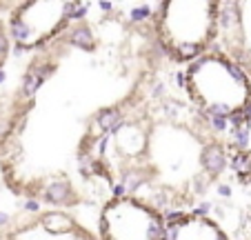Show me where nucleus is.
<instances>
[{
	"label": "nucleus",
	"instance_id": "nucleus-1",
	"mask_svg": "<svg viewBox=\"0 0 251 240\" xmlns=\"http://www.w3.org/2000/svg\"><path fill=\"white\" fill-rule=\"evenodd\" d=\"M202 162H204V167H207L209 174L216 176V174H220V171L225 169V165H227V158H225V151L220 149L218 145H213V147H209V149L204 151Z\"/></svg>",
	"mask_w": 251,
	"mask_h": 240
},
{
	"label": "nucleus",
	"instance_id": "nucleus-2",
	"mask_svg": "<svg viewBox=\"0 0 251 240\" xmlns=\"http://www.w3.org/2000/svg\"><path fill=\"white\" fill-rule=\"evenodd\" d=\"M69 43L76 45V47H89V45L94 43V36H91L89 27H85V25H78L76 29H71Z\"/></svg>",
	"mask_w": 251,
	"mask_h": 240
},
{
	"label": "nucleus",
	"instance_id": "nucleus-3",
	"mask_svg": "<svg viewBox=\"0 0 251 240\" xmlns=\"http://www.w3.org/2000/svg\"><path fill=\"white\" fill-rule=\"evenodd\" d=\"M120 120H123V113H120L118 109H107V111L98 118V125L104 129V132H111L114 127L120 125Z\"/></svg>",
	"mask_w": 251,
	"mask_h": 240
},
{
	"label": "nucleus",
	"instance_id": "nucleus-4",
	"mask_svg": "<svg viewBox=\"0 0 251 240\" xmlns=\"http://www.w3.org/2000/svg\"><path fill=\"white\" fill-rule=\"evenodd\" d=\"M231 167L238 171L240 176H251V156L245 151H238L231 158Z\"/></svg>",
	"mask_w": 251,
	"mask_h": 240
},
{
	"label": "nucleus",
	"instance_id": "nucleus-5",
	"mask_svg": "<svg viewBox=\"0 0 251 240\" xmlns=\"http://www.w3.org/2000/svg\"><path fill=\"white\" fill-rule=\"evenodd\" d=\"M47 198L51 200V203H65L67 198H69V187H67L65 183H53L51 187L47 189Z\"/></svg>",
	"mask_w": 251,
	"mask_h": 240
},
{
	"label": "nucleus",
	"instance_id": "nucleus-6",
	"mask_svg": "<svg viewBox=\"0 0 251 240\" xmlns=\"http://www.w3.org/2000/svg\"><path fill=\"white\" fill-rule=\"evenodd\" d=\"M7 49H9V40H7V33H5V29H2V25H0V67L5 62Z\"/></svg>",
	"mask_w": 251,
	"mask_h": 240
},
{
	"label": "nucleus",
	"instance_id": "nucleus-7",
	"mask_svg": "<svg viewBox=\"0 0 251 240\" xmlns=\"http://www.w3.org/2000/svg\"><path fill=\"white\" fill-rule=\"evenodd\" d=\"M147 16H149V9H147V7H142V9H133V11H131V18H133V20L147 18Z\"/></svg>",
	"mask_w": 251,
	"mask_h": 240
},
{
	"label": "nucleus",
	"instance_id": "nucleus-8",
	"mask_svg": "<svg viewBox=\"0 0 251 240\" xmlns=\"http://www.w3.org/2000/svg\"><path fill=\"white\" fill-rule=\"evenodd\" d=\"M229 193H231L229 191V187H220V196H229Z\"/></svg>",
	"mask_w": 251,
	"mask_h": 240
}]
</instances>
